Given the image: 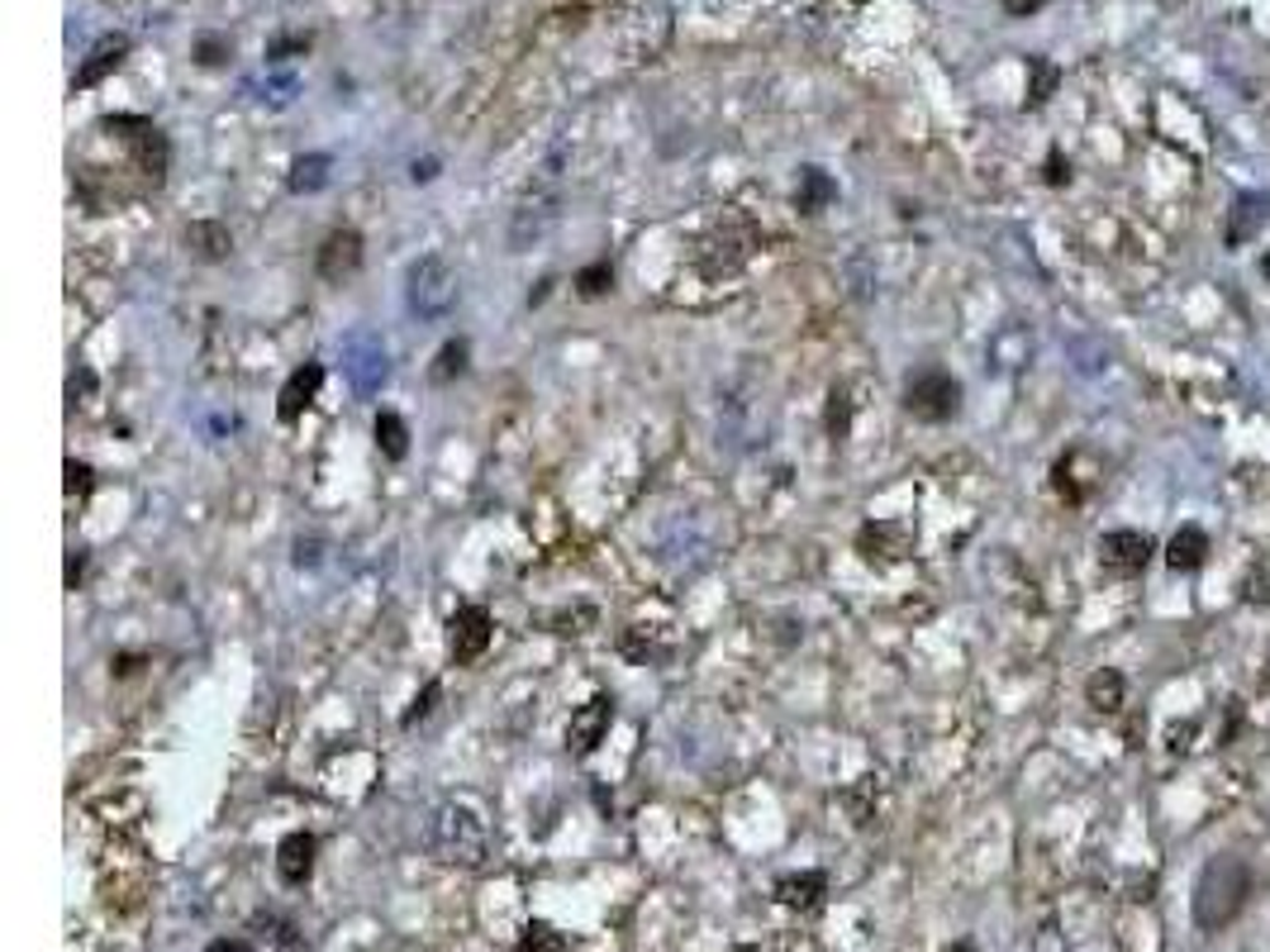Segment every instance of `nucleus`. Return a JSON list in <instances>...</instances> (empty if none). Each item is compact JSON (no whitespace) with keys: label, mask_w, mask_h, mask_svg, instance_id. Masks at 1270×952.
I'll return each instance as SVG.
<instances>
[{"label":"nucleus","mask_w":1270,"mask_h":952,"mask_svg":"<svg viewBox=\"0 0 1270 952\" xmlns=\"http://www.w3.org/2000/svg\"><path fill=\"white\" fill-rule=\"evenodd\" d=\"M1251 896V867L1233 853H1218L1204 867L1200 886H1194V925L1204 933H1223L1243 915V905Z\"/></svg>","instance_id":"obj_1"},{"label":"nucleus","mask_w":1270,"mask_h":952,"mask_svg":"<svg viewBox=\"0 0 1270 952\" xmlns=\"http://www.w3.org/2000/svg\"><path fill=\"white\" fill-rule=\"evenodd\" d=\"M428 848H433V853H438L443 862H453V867H481V862L490 857L486 819L476 815L471 805H443V810L433 815Z\"/></svg>","instance_id":"obj_2"},{"label":"nucleus","mask_w":1270,"mask_h":952,"mask_svg":"<svg viewBox=\"0 0 1270 952\" xmlns=\"http://www.w3.org/2000/svg\"><path fill=\"white\" fill-rule=\"evenodd\" d=\"M405 296H410V310L420 314V320H443L457 300V272L447 267L443 253H424L420 263L410 267Z\"/></svg>","instance_id":"obj_3"},{"label":"nucleus","mask_w":1270,"mask_h":952,"mask_svg":"<svg viewBox=\"0 0 1270 952\" xmlns=\"http://www.w3.org/2000/svg\"><path fill=\"white\" fill-rule=\"evenodd\" d=\"M904 410L923 424H943L961 410V381L943 367H923L904 386Z\"/></svg>","instance_id":"obj_4"},{"label":"nucleus","mask_w":1270,"mask_h":952,"mask_svg":"<svg viewBox=\"0 0 1270 952\" xmlns=\"http://www.w3.org/2000/svg\"><path fill=\"white\" fill-rule=\"evenodd\" d=\"M343 367H348L353 377V391L357 396H377L381 381H386V343L381 334H371V329H353L348 339H343Z\"/></svg>","instance_id":"obj_5"},{"label":"nucleus","mask_w":1270,"mask_h":952,"mask_svg":"<svg viewBox=\"0 0 1270 952\" xmlns=\"http://www.w3.org/2000/svg\"><path fill=\"white\" fill-rule=\"evenodd\" d=\"M1100 562H1104V572H1114V576H1143L1147 562H1151V539H1147V533H1137V529L1104 533V539H1100Z\"/></svg>","instance_id":"obj_6"},{"label":"nucleus","mask_w":1270,"mask_h":952,"mask_svg":"<svg viewBox=\"0 0 1270 952\" xmlns=\"http://www.w3.org/2000/svg\"><path fill=\"white\" fill-rule=\"evenodd\" d=\"M447 629H453V633H447V643H453V657L461 662V667L476 662L490 647V615L481 610V605H461Z\"/></svg>","instance_id":"obj_7"},{"label":"nucleus","mask_w":1270,"mask_h":952,"mask_svg":"<svg viewBox=\"0 0 1270 952\" xmlns=\"http://www.w3.org/2000/svg\"><path fill=\"white\" fill-rule=\"evenodd\" d=\"M314 267H320L324 281L353 277V272L363 267V234H357V229H334V234L324 239L320 257H314Z\"/></svg>","instance_id":"obj_8"},{"label":"nucleus","mask_w":1270,"mask_h":952,"mask_svg":"<svg viewBox=\"0 0 1270 952\" xmlns=\"http://www.w3.org/2000/svg\"><path fill=\"white\" fill-rule=\"evenodd\" d=\"M610 724H614V705H610V696H595V700H586L581 710L571 715V724H567V743H571V753H595V743L610 733Z\"/></svg>","instance_id":"obj_9"},{"label":"nucleus","mask_w":1270,"mask_h":952,"mask_svg":"<svg viewBox=\"0 0 1270 952\" xmlns=\"http://www.w3.org/2000/svg\"><path fill=\"white\" fill-rule=\"evenodd\" d=\"M320 386H324V367H320V363H305V367H296V372H291V381L281 386V400H277V414H281V424H296L300 414H305V410L314 406V396H320Z\"/></svg>","instance_id":"obj_10"},{"label":"nucleus","mask_w":1270,"mask_h":952,"mask_svg":"<svg viewBox=\"0 0 1270 952\" xmlns=\"http://www.w3.org/2000/svg\"><path fill=\"white\" fill-rule=\"evenodd\" d=\"M124 139H129V153H134L138 171H148L153 181H163V177H167V163H171V148H167L163 129L148 124V120H134V134H124Z\"/></svg>","instance_id":"obj_11"},{"label":"nucleus","mask_w":1270,"mask_h":952,"mask_svg":"<svg viewBox=\"0 0 1270 952\" xmlns=\"http://www.w3.org/2000/svg\"><path fill=\"white\" fill-rule=\"evenodd\" d=\"M124 53H129V38H124V34H110V38H100L96 48L86 53V63L77 67V77H71V91H86V86L105 81L110 71L124 63Z\"/></svg>","instance_id":"obj_12"},{"label":"nucleus","mask_w":1270,"mask_h":952,"mask_svg":"<svg viewBox=\"0 0 1270 952\" xmlns=\"http://www.w3.org/2000/svg\"><path fill=\"white\" fill-rule=\"evenodd\" d=\"M314 872V833H286L281 848H277V876L286 886H305Z\"/></svg>","instance_id":"obj_13"},{"label":"nucleus","mask_w":1270,"mask_h":952,"mask_svg":"<svg viewBox=\"0 0 1270 952\" xmlns=\"http://www.w3.org/2000/svg\"><path fill=\"white\" fill-rule=\"evenodd\" d=\"M1208 562V533L1200 524L1176 529V539L1166 543V567L1171 572H1200Z\"/></svg>","instance_id":"obj_14"},{"label":"nucleus","mask_w":1270,"mask_h":952,"mask_svg":"<svg viewBox=\"0 0 1270 952\" xmlns=\"http://www.w3.org/2000/svg\"><path fill=\"white\" fill-rule=\"evenodd\" d=\"M824 890H828L824 872H800V876H781V882H776V900H781L786 910H814V905L824 900Z\"/></svg>","instance_id":"obj_15"},{"label":"nucleus","mask_w":1270,"mask_h":952,"mask_svg":"<svg viewBox=\"0 0 1270 952\" xmlns=\"http://www.w3.org/2000/svg\"><path fill=\"white\" fill-rule=\"evenodd\" d=\"M186 243H191V253L200 263H224L229 248H234V239H229V229L220 220H196L186 229Z\"/></svg>","instance_id":"obj_16"},{"label":"nucleus","mask_w":1270,"mask_h":952,"mask_svg":"<svg viewBox=\"0 0 1270 952\" xmlns=\"http://www.w3.org/2000/svg\"><path fill=\"white\" fill-rule=\"evenodd\" d=\"M1266 210H1270V206H1266L1261 196H1247L1243 206L1233 210V220L1223 224V243H1228V248H1243L1247 239H1257V229L1266 224Z\"/></svg>","instance_id":"obj_17"},{"label":"nucleus","mask_w":1270,"mask_h":952,"mask_svg":"<svg viewBox=\"0 0 1270 952\" xmlns=\"http://www.w3.org/2000/svg\"><path fill=\"white\" fill-rule=\"evenodd\" d=\"M1123 696H1128V682H1123V672H1114V667H1100V672L1090 676V686H1085V700H1090L1100 715H1118V710H1123Z\"/></svg>","instance_id":"obj_18"},{"label":"nucleus","mask_w":1270,"mask_h":952,"mask_svg":"<svg viewBox=\"0 0 1270 952\" xmlns=\"http://www.w3.org/2000/svg\"><path fill=\"white\" fill-rule=\"evenodd\" d=\"M324 181H328V157L324 153H310V157H296V167H291V191L296 196H314V191H324Z\"/></svg>","instance_id":"obj_19"},{"label":"nucleus","mask_w":1270,"mask_h":952,"mask_svg":"<svg viewBox=\"0 0 1270 952\" xmlns=\"http://www.w3.org/2000/svg\"><path fill=\"white\" fill-rule=\"evenodd\" d=\"M377 449L391 457V463H400V457L410 453V429H405V420H400L396 410H381V414H377Z\"/></svg>","instance_id":"obj_20"},{"label":"nucleus","mask_w":1270,"mask_h":952,"mask_svg":"<svg viewBox=\"0 0 1270 952\" xmlns=\"http://www.w3.org/2000/svg\"><path fill=\"white\" fill-rule=\"evenodd\" d=\"M833 196H838V186H833V181H828V177H824V171H818V167H804V171H800V196H795V206H800L804 214L824 210Z\"/></svg>","instance_id":"obj_21"},{"label":"nucleus","mask_w":1270,"mask_h":952,"mask_svg":"<svg viewBox=\"0 0 1270 952\" xmlns=\"http://www.w3.org/2000/svg\"><path fill=\"white\" fill-rule=\"evenodd\" d=\"M1057 81H1061L1057 63H1051V57H1033V63H1028V110H1037L1043 100H1051Z\"/></svg>","instance_id":"obj_22"},{"label":"nucleus","mask_w":1270,"mask_h":952,"mask_svg":"<svg viewBox=\"0 0 1270 952\" xmlns=\"http://www.w3.org/2000/svg\"><path fill=\"white\" fill-rule=\"evenodd\" d=\"M461 372H467V343H461V339L443 343V353H438V363H433L428 377L438 381V386H447V381H457Z\"/></svg>","instance_id":"obj_23"},{"label":"nucleus","mask_w":1270,"mask_h":952,"mask_svg":"<svg viewBox=\"0 0 1270 952\" xmlns=\"http://www.w3.org/2000/svg\"><path fill=\"white\" fill-rule=\"evenodd\" d=\"M610 286H614V267L610 263H590L581 277H576V291H581L586 300H600Z\"/></svg>","instance_id":"obj_24"},{"label":"nucleus","mask_w":1270,"mask_h":952,"mask_svg":"<svg viewBox=\"0 0 1270 952\" xmlns=\"http://www.w3.org/2000/svg\"><path fill=\"white\" fill-rule=\"evenodd\" d=\"M561 948H567V943H561V933L547 929V925H528L524 939H519V952H561Z\"/></svg>","instance_id":"obj_25"},{"label":"nucleus","mask_w":1270,"mask_h":952,"mask_svg":"<svg viewBox=\"0 0 1270 952\" xmlns=\"http://www.w3.org/2000/svg\"><path fill=\"white\" fill-rule=\"evenodd\" d=\"M847 429H851V400H847V391H833L828 396V434L843 443Z\"/></svg>","instance_id":"obj_26"},{"label":"nucleus","mask_w":1270,"mask_h":952,"mask_svg":"<svg viewBox=\"0 0 1270 952\" xmlns=\"http://www.w3.org/2000/svg\"><path fill=\"white\" fill-rule=\"evenodd\" d=\"M91 486H96V472L71 457L67 463V496H91Z\"/></svg>","instance_id":"obj_27"},{"label":"nucleus","mask_w":1270,"mask_h":952,"mask_svg":"<svg viewBox=\"0 0 1270 952\" xmlns=\"http://www.w3.org/2000/svg\"><path fill=\"white\" fill-rule=\"evenodd\" d=\"M196 57H200V67H220L224 57H229V38H214V34H205L196 43Z\"/></svg>","instance_id":"obj_28"},{"label":"nucleus","mask_w":1270,"mask_h":952,"mask_svg":"<svg viewBox=\"0 0 1270 952\" xmlns=\"http://www.w3.org/2000/svg\"><path fill=\"white\" fill-rule=\"evenodd\" d=\"M438 696H443V686H438V682H428V686H424V696L414 700V710L405 715V724H420V719L433 710V700H438Z\"/></svg>","instance_id":"obj_29"},{"label":"nucleus","mask_w":1270,"mask_h":952,"mask_svg":"<svg viewBox=\"0 0 1270 952\" xmlns=\"http://www.w3.org/2000/svg\"><path fill=\"white\" fill-rule=\"evenodd\" d=\"M305 48H310V34H300V38H277V43L267 48V57H271V63H281L286 53H305Z\"/></svg>","instance_id":"obj_30"},{"label":"nucleus","mask_w":1270,"mask_h":952,"mask_svg":"<svg viewBox=\"0 0 1270 952\" xmlns=\"http://www.w3.org/2000/svg\"><path fill=\"white\" fill-rule=\"evenodd\" d=\"M1066 181H1071V167H1066L1061 153H1051L1047 157V186H1066Z\"/></svg>","instance_id":"obj_31"},{"label":"nucleus","mask_w":1270,"mask_h":952,"mask_svg":"<svg viewBox=\"0 0 1270 952\" xmlns=\"http://www.w3.org/2000/svg\"><path fill=\"white\" fill-rule=\"evenodd\" d=\"M1047 0H1004V14H1014V20H1028V14H1037Z\"/></svg>","instance_id":"obj_32"},{"label":"nucleus","mask_w":1270,"mask_h":952,"mask_svg":"<svg viewBox=\"0 0 1270 952\" xmlns=\"http://www.w3.org/2000/svg\"><path fill=\"white\" fill-rule=\"evenodd\" d=\"M205 952H253V948H248V943H243V939H214V943H210Z\"/></svg>","instance_id":"obj_33"},{"label":"nucleus","mask_w":1270,"mask_h":952,"mask_svg":"<svg viewBox=\"0 0 1270 952\" xmlns=\"http://www.w3.org/2000/svg\"><path fill=\"white\" fill-rule=\"evenodd\" d=\"M433 177H438V163H433V157L428 163H414V181H433Z\"/></svg>","instance_id":"obj_34"},{"label":"nucleus","mask_w":1270,"mask_h":952,"mask_svg":"<svg viewBox=\"0 0 1270 952\" xmlns=\"http://www.w3.org/2000/svg\"><path fill=\"white\" fill-rule=\"evenodd\" d=\"M81 572H86V557L77 553V557H71V562H67V582H71V586H77V582H81Z\"/></svg>","instance_id":"obj_35"},{"label":"nucleus","mask_w":1270,"mask_h":952,"mask_svg":"<svg viewBox=\"0 0 1270 952\" xmlns=\"http://www.w3.org/2000/svg\"><path fill=\"white\" fill-rule=\"evenodd\" d=\"M943 952H976V943H971V939H957V943H947Z\"/></svg>","instance_id":"obj_36"},{"label":"nucleus","mask_w":1270,"mask_h":952,"mask_svg":"<svg viewBox=\"0 0 1270 952\" xmlns=\"http://www.w3.org/2000/svg\"><path fill=\"white\" fill-rule=\"evenodd\" d=\"M733 952H757V948H753V943H743V948H733Z\"/></svg>","instance_id":"obj_37"},{"label":"nucleus","mask_w":1270,"mask_h":952,"mask_svg":"<svg viewBox=\"0 0 1270 952\" xmlns=\"http://www.w3.org/2000/svg\"><path fill=\"white\" fill-rule=\"evenodd\" d=\"M1261 272H1266V277H1270V257H1266V263H1261Z\"/></svg>","instance_id":"obj_38"},{"label":"nucleus","mask_w":1270,"mask_h":952,"mask_svg":"<svg viewBox=\"0 0 1270 952\" xmlns=\"http://www.w3.org/2000/svg\"><path fill=\"white\" fill-rule=\"evenodd\" d=\"M1266 676H1270V653H1266Z\"/></svg>","instance_id":"obj_39"}]
</instances>
